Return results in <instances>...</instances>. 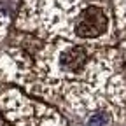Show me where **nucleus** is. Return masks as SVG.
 I'll use <instances>...</instances> for the list:
<instances>
[{"label":"nucleus","instance_id":"1","mask_svg":"<svg viewBox=\"0 0 126 126\" xmlns=\"http://www.w3.org/2000/svg\"><path fill=\"white\" fill-rule=\"evenodd\" d=\"M14 26L44 42L103 47L114 42V12L107 0H23Z\"/></svg>","mask_w":126,"mask_h":126},{"label":"nucleus","instance_id":"2","mask_svg":"<svg viewBox=\"0 0 126 126\" xmlns=\"http://www.w3.org/2000/svg\"><path fill=\"white\" fill-rule=\"evenodd\" d=\"M0 114L9 126H67L60 110L14 86L0 84Z\"/></svg>","mask_w":126,"mask_h":126},{"label":"nucleus","instance_id":"5","mask_svg":"<svg viewBox=\"0 0 126 126\" xmlns=\"http://www.w3.org/2000/svg\"><path fill=\"white\" fill-rule=\"evenodd\" d=\"M0 126H9V123H7V121L2 117V114H0Z\"/></svg>","mask_w":126,"mask_h":126},{"label":"nucleus","instance_id":"4","mask_svg":"<svg viewBox=\"0 0 126 126\" xmlns=\"http://www.w3.org/2000/svg\"><path fill=\"white\" fill-rule=\"evenodd\" d=\"M9 28H11V16L7 14L5 9L0 7V44H2V40L7 39Z\"/></svg>","mask_w":126,"mask_h":126},{"label":"nucleus","instance_id":"6","mask_svg":"<svg viewBox=\"0 0 126 126\" xmlns=\"http://www.w3.org/2000/svg\"><path fill=\"white\" fill-rule=\"evenodd\" d=\"M0 2H2V0H0Z\"/></svg>","mask_w":126,"mask_h":126},{"label":"nucleus","instance_id":"3","mask_svg":"<svg viewBox=\"0 0 126 126\" xmlns=\"http://www.w3.org/2000/svg\"><path fill=\"white\" fill-rule=\"evenodd\" d=\"M112 7L116 11V23L119 32H126V0H112Z\"/></svg>","mask_w":126,"mask_h":126}]
</instances>
